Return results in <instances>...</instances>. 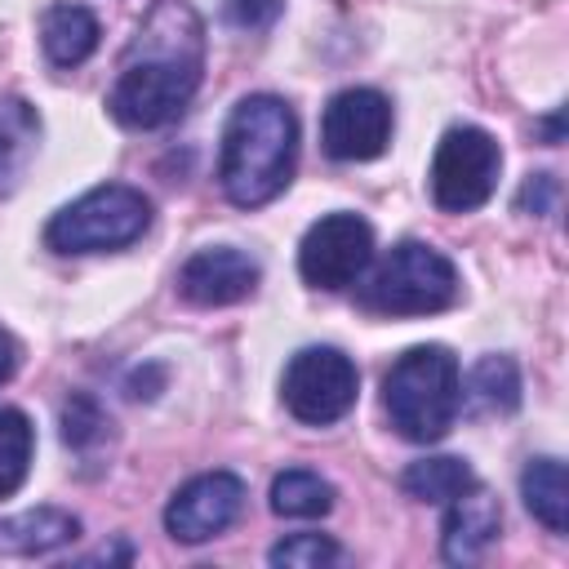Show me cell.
<instances>
[{"label": "cell", "mask_w": 569, "mask_h": 569, "mask_svg": "<svg viewBox=\"0 0 569 569\" xmlns=\"http://www.w3.org/2000/svg\"><path fill=\"white\" fill-rule=\"evenodd\" d=\"M204 71V27L187 0H156L120 58L107 111L124 129H160L187 111Z\"/></svg>", "instance_id": "cell-1"}, {"label": "cell", "mask_w": 569, "mask_h": 569, "mask_svg": "<svg viewBox=\"0 0 569 569\" xmlns=\"http://www.w3.org/2000/svg\"><path fill=\"white\" fill-rule=\"evenodd\" d=\"M298 169V116L276 93H249L222 124L218 182L236 209L271 204Z\"/></svg>", "instance_id": "cell-2"}, {"label": "cell", "mask_w": 569, "mask_h": 569, "mask_svg": "<svg viewBox=\"0 0 569 569\" xmlns=\"http://www.w3.org/2000/svg\"><path fill=\"white\" fill-rule=\"evenodd\" d=\"M382 405L391 427L413 445H436L449 436L462 409V369L458 356L440 342L409 347L382 378Z\"/></svg>", "instance_id": "cell-3"}, {"label": "cell", "mask_w": 569, "mask_h": 569, "mask_svg": "<svg viewBox=\"0 0 569 569\" xmlns=\"http://www.w3.org/2000/svg\"><path fill=\"white\" fill-rule=\"evenodd\" d=\"M356 302L373 316H436L458 302V267L436 244L400 240L356 289Z\"/></svg>", "instance_id": "cell-4"}, {"label": "cell", "mask_w": 569, "mask_h": 569, "mask_svg": "<svg viewBox=\"0 0 569 569\" xmlns=\"http://www.w3.org/2000/svg\"><path fill=\"white\" fill-rule=\"evenodd\" d=\"M151 227V200L129 182H102L58 209L44 227L53 253H111L133 244Z\"/></svg>", "instance_id": "cell-5"}, {"label": "cell", "mask_w": 569, "mask_h": 569, "mask_svg": "<svg viewBox=\"0 0 569 569\" xmlns=\"http://www.w3.org/2000/svg\"><path fill=\"white\" fill-rule=\"evenodd\" d=\"M360 396V369L338 347H302L289 356L280 378L284 409L307 427H333L356 409Z\"/></svg>", "instance_id": "cell-6"}, {"label": "cell", "mask_w": 569, "mask_h": 569, "mask_svg": "<svg viewBox=\"0 0 569 569\" xmlns=\"http://www.w3.org/2000/svg\"><path fill=\"white\" fill-rule=\"evenodd\" d=\"M502 173V147L480 124H453L436 142L431 156V200L445 213H471L480 209Z\"/></svg>", "instance_id": "cell-7"}, {"label": "cell", "mask_w": 569, "mask_h": 569, "mask_svg": "<svg viewBox=\"0 0 569 569\" xmlns=\"http://www.w3.org/2000/svg\"><path fill=\"white\" fill-rule=\"evenodd\" d=\"M373 262V227L360 213H325L307 227L298 244V271L311 289H347L360 284L365 267Z\"/></svg>", "instance_id": "cell-8"}, {"label": "cell", "mask_w": 569, "mask_h": 569, "mask_svg": "<svg viewBox=\"0 0 569 569\" xmlns=\"http://www.w3.org/2000/svg\"><path fill=\"white\" fill-rule=\"evenodd\" d=\"M320 142L329 160H347V164L382 156L391 142V102L365 84L333 93L320 116Z\"/></svg>", "instance_id": "cell-9"}, {"label": "cell", "mask_w": 569, "mask_h": 569, "mask_svg": "<svg viewBox=\"0 0 569 569\" xmlns=\"http://www.w3.org/2000/svg\"><path fill=\"white\" fill-rule=\"evenodd\" d=\"M240 507H244V480L236 471H204V476H191L182 489H173L164 507V529L173 542L196 547L227 533Z\"/></svg>", "instance_id": "cell-10"}, {"label": "cell", "mask_w": 569, "mask_h": 569, "mask_svg": "<svg viewBox=\"0 0 569 569\" xmlns=\"http://www.w3.org/2000/svg\"><path fill=\"white\" fill-rule=\"evenodd\" d=\"M262 280V267L253 253L236 249V244H209L196 249L182 267H178V293L191 307H231L244 302Z\"/></svg>", "instance_id": "cell-11"}, {"label": "cell", "mask_w": 569, "mask_h": 569, "mask_svg": "<svg viewBox=\"0 0 569 569\" xmlns=\"http://www.w3.org/2000/svg\"><path fill=\"white\" fill-rule=\"evenodd\" d=\"M445 525H440V551L449 565H476L485 556V547L498 538L502 529V507L493 493H485L480 485L458 493L453 502H445Z\"/></svg>", "instance_id": "cell-12"}, {"label": "cell", "mask_w": 569, "mask_h": 569, "mask_svg": "<svg viewBox=\"0 0 569 569\" xmlns=\"http://www.w3.org/2000/svg\"><path fill=\"white\" fill-rule=\"evenodd\" d=\"M98 18L76 0H58L40 13V49L53 67H80L98 49Z\"/></svg>", "instance_id": "cell-13"}, {"label": "cell", "mask_w": 569, "mask_h": 569, "mask_svg": "<svg viewBox=\"0 0 569 569\" xmlns=\"http://www.w3.org/2000/svg\"><path fill=\"white\" fill-rule=\"evenodd\" d=\"M40 147V116L27 98L4 93L0 98V196L18 191L27 164L36 160Z\"/></svg>", "instance_id": "cell-14"}, {"label": "cell", "mask_w": 569, "mask_h": 569, "mask_svg": "<svg viewBox=\"0 0 569 569\" xmlns=\"http://www.w3.org/2000/svg\"><path fill=\"white\" fill-rule=\"evenodd\" d=\"M520 498L533 520H542L551 533H565L569 525V485H565V462L560 458H529L520 471Z\"/></svg>", "instance_id": "cell-15"}, {"label": "cell", "mask_w": 569, "mask_h": 569, "mask_svg": "<svg viewBox=\"0 0 569 569\" xmlns=\"http://www.w3.org/2000/svg\"><path fill=\"white\" fill-rule=\"evenodd\" d=\"M476 471L462 462V458H449V453H436V458H418L400 471V489L418 502H453L458 493L476 489Z\"/></svg>", "instance_id": "cell-16"}, {"label": "cell", "mask_w": 569, "mask_h": 569, "mask_svg": "<svg viewBox=\"0 0 569 569\" xmlns=\"http://www.w3.org/2000/svg\"><path fill=\"white\" fill-rule=\"evenodd\" d=\"M76 533H80L76 516H67L58 507H36V511H22V516L0 525V547L22 551V556H40V551H53V547L71 542Z\"/></svg>", "instance_id": "cell-17"}, {"label": "cell", "mask_w": 569, "mask_h": 569, "mask_svg": "<svg viewBox=\"0 0 569 569\" xmlns=\"http://www.w3.org/2000/svg\"><path fill=\"white\" fill-rule=\"evenodd\" d=\"M271 511L284 520H320L333 511V485L320 471L289 467L271 480Z\"/></svg>", "instance_id": "cell-18"}, {"label": "cell", "mask_w": 569, "mask_h": 569, "mask_svg": "<svg viewBox=\"0 0 569 569\" xmlns=\"http://www.w3.org/2000/svg\"><path fill=\"white\" fill-rule=\"evenodd\" d=\"M31 453H36V427L22 409L0 405V502L13 498L31 471Z\"/></svg>", "instance_id": "cell-19"}, {"label": "cell", "mask_w": 569, "mask_h": 569, "mask_svg": "<svg viewBox=\"0 0 569 569\" xmlns=\"http://www.w3.org/2000/svg\"><path fill=\"white\" fill-rule=\"evenodd\" d=\"M467 400L480 413H511L520 405V369L511 356H485L467 378Z\"/></svg>", "instance_id": "cell-20"}, {"label": "cell", "mask_w": 569, "mask_h": 569, "mask_svg": "<svg viewBox=\"0 0 569 569\" xmlns=\"http://www.w3.org/2000/svg\"><path fill=\"white\" fill-rule=\"evenodd\" d=\"M62 440L76 453H93V449H102L111 440V418L98 409L93 396H71L62 405Z\"/></svg>", "instance_id": "cell-21"}, {"label": "cell", "mask_w": 569, "mask_h": 569, "mask_svg": "<svg viewBox=\"0 0 569 569\" xmlns=\"http://www.w3.org/2000/svg\"><path fill=\"white\" fill-rule=\"evenodd\" d=\"M267 560L284 565V569H320V565H338L342 547L329 533H289L284 542H276L267 551Z\"/></svg>", "instance_id": "cell-22"}, {"label": "cell", "mask_w": 569, "mask_h": 569, "mask_svg": "<svg viewBox=\"0 0 569 569\" xmlns=\"http://www.w3.org/2000/svg\"><path fill=\"white\" fill-rule=\"evenodd\" d=\"M280 18V0H227V22L240 31H267Z\"/></svg>", "instance_id": "cell-23"}, {"label": "cell", "mask_w": 569, "mask_h": 569, "mask_svg": "<svg viewBox=\"0 0 569 569\" xmlns=\"http://www.w3.org/2000/svg\"><path fill=\"white\" fill-rule=\"evenodd\" d=\"M551 200H556V178L551 173H533L525 187H520V213H551Z\"/></svg>", "instance_id": "cell-24"}, {"label": "cell", "mask_w": 569, "mask_h": 569, "mask_svg": "<svg viewBox=\"0 0 569 569\" xmlns=\"http://www.w3.org/2000/svg\"><path fill=\"white\" fill-rule=\"evenodd\" d=\"M13 369H18V342H13V333L0 325V387L13 378Z\"/></svg>", "instance_id": "cell-25"}]
</instances>
